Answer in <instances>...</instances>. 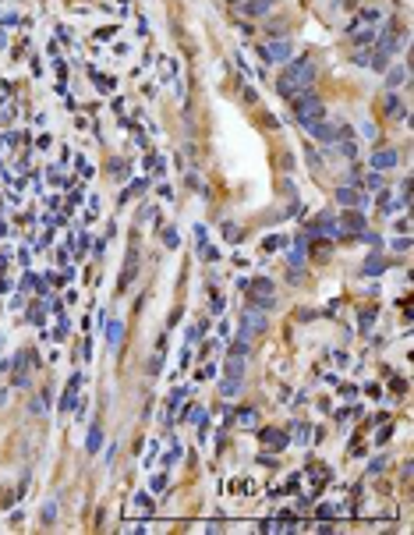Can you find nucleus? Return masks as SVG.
<instances>
[{"mask_svg":"<svg viewBox=\"0 0 414 535\" xmlns=\"http://www.w3.org/2000/svg\"><path fill=\"white\" fill-rule=\"evenodd\" d=\"M262 330H266V319H262L258 312H244V319H241V340H251Z\"/></svg>","mask_w":414,"mask_h":535,"instance_id":"20e7f679","label":"nucleus"},{"mask_svg":"<svg viewBox=\"0 0 414 535\" xmlns=\"http://www.w3.org/2000/svg\"><path fill=\"white\" fill-rule=\"evenodd\" d=\"M287 53H290L287 39H280V43H273V46H266V50H262V57H266V60H287Z\"/></svg>","mask_w":414,"mask_h":535,"instance_id":"39448f33","label":"nucleus"},{"mask_svg":"<svg viewBox=\"0 0 414 535\" xmlns=\"http://www.w3.org/2000/svg\"><path fill=\"white\" fill-rule=\"evenodd\" d=\"M241 422L244 426H255V411H241Z\"/></svg>","mask_w":414,"mask_h":535,"instance_id":"f8f14e48","label":"nucleus"},{"mask_svg":"<svg viewBox=\"0 0 414 535\" xmlns=\"http://www.w3.org/2000/svg\"><path fill=\"white\" fill-rule=\"evenodd\" d=\"M248 298H251V301H258L262 309H273V301H276V284H273V280H266V277H258V280H251V284H248Z\"/></svg>","mask_w":414,"mask_h":535,"instance_id":"7ed1b4c3","label":"nucleus"},{"mask_svg":"<svg viewBox=\"0 0 414 535\" xmlns=\"http://www.w3.org/2000/svg\"><path fill=\"white\" fill-rule=\"evenodd\" d=\"M372 163L379 167V170H386V167H393V163H397V152H393V149H379V152L372 156Z\"/></svg>","mask_w":414,"mask_h":535,"instance_id":"423d86ee","label":"nucleus"},{"mask_svg":"<svg viewBox=\"0 0 414 535\" xmlns=\"http://www.w3.org/2000/svg\"><path fill=\"white\" fill-rule=\"evenodd\" d=\"M294 113H297V121L305 124V128H312V124H319L322 121V103L315 99V96H301L297 103H294Z\"/></svg>","mask_w":414,"mask_h":535,"instance_id":"f03ea898","label":"nucleus"},{"mask_svg":"<svg viewBox=\"0 0 414 535\" xmlns=\"http://www.w3.org/2000/svg\"><path fill=\"white\" fill-rule=\"evenodd\" d=\"M312 82H315V67H312V60H294V64L280 74L276 89H280L283 96H297V92H305Z\"/></svg>","mask_w":414,"mask_h":535,"instance_id":"f257e3e1","label":"nucleus"},{"mask_svg":"<svg viewBox=\"0 0 414 535\" xmlns=\"http://www.w3.org/2000/svg\"><path fill=\"white\" fill-rule=\"evenodd\" d=\"M390 82H393V85H400V82H404V67H397V71L390 74Z\"/></svg>","mask_w":414,"mask_h":535,"instance_id":"9b49d317","label":"nucleus"},{"mask_svg":"<svg viewBox=\"0 0 414 535\" xmlns=\"http://www.w3.org/2000/svg\"><path fill=\"white\" fill-rule=\"evenodd\" d=\"M336 199H340V206H358L365 195H358L354 188H340V192H336Z\"/></svg>","mask_w":414,"mask_h":535,"instance_id":"0eeeda50","label":"nucleus"},{"mask_svg":"<svg viewBox=\"0 0 414 535\" xmlns=\"http://www.w3.org/2000/svg\"><path fill=\"white\" fill-rule=\"evenodd\" d=\"M266 443H269V447H283V436H280V433H266Z\"/></svg>","mask_w":414,"mask_h":535,"instance_id":"1a4fd4ad","label":"nucleus"},{"mask_svg":"<svg viewBox=\"0 0 414 535\" xmlns=\"http://www.w3.org/2000/svg\"><path fill=\"white\" fill-rule=\"evenodd\" d=\"M269 7H273V0H251V4H248V14H266Z\"/></svg>","mask_w":414,"mask_h":535,"instance_id":"6e6552de","label":"nucleus"},{"mask_svg":"<svg viewBox=\"0 0 414 535\" xmlns=\"http://www.w3.org/2000/svg\"><path fill=\"white\" fill-rule=\"evenodd\" d=\"M365 270H368V273H379V270H383V259H368Z\"/></svg>","mask_w":414,"mask_h":535,"instance_id":"9d476101","label":"nucleus"}]
</instances>
